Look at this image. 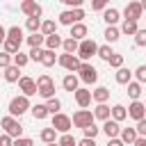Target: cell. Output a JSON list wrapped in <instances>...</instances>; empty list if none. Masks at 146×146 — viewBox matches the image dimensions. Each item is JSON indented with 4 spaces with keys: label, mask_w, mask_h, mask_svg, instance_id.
Instances as JSON below:
<instances>
[{
    "label": "cell",
    "mask_w": 146,
    "mask_h": 146,
    "mask_svg": "<svg viewBox=\"0 0 146 146\" xmlns=\"http://www.w3.org/2000/svg\"><path fill=\"white\" fill-rule=\"evenodd\" d=\"M0 128H2L5 135H9L11 139H21V137H23V125H21L14 116H9V114L0 119Z\"/></svg>",
    "instance_id": "obj_1"
},
{
    "label": "cell",
    "mask_w": 146,
    "mask_h": 146,
    "mask_svg": "<svg viewBox=\"0 0 146 146\" xmlns=\"http://www.w3.org/2000/svg\"><path fill=\"white\" fill-rule=\"evenodd\" d=\"M30 107H32V105H30V98H27V96H23V94H21V96H14V98L9 100V116L16 119V116L25 114Z\"/></svg>",
    "instance_id": "obj_2"
},
{
    "label": "cell",
    "mask_w": 146,
    "mask_h": 146,
    "mask_svg": "<svg viewBox=\"0 0 146 146\" xmlns=\"http://www.w3.org/2000/svg\"><path fill=\"white\" fill-rule=\"evenodd\" d=\"M96 52H98V43H96L94 39H84V41H80V46H78V59H80V62L91 59Z\"/></svg>",
    "instance_id": "obj_3"
},
{
    "label": "cell",
    "mask_w": 146,
    "mask_h": 146,
    "mask_svg": "<svg viewBox=\"0 0 146 146\" xmlns=\"http://www.w3.org/2000/svg\"><path fill=\"white\" fill-rule=\"evenodd\" d=\"M78 80H82L84 84H94L98 80V71L89 64V62H82L80 68H78Z\"/></svg>",
    "instance_id": "obj_4"
},
{
    "label": "cell",
    "mask_w": 146,
    "mask_h": 146,
    "mask_svg": "<svg viewBox=\"0 0 146 146\" xmlns=\"http://www.w3.org/2000/svg\"><path fill=\"white\" fill-rule=\"evenodd\" d=\"M82 18H84V11L82 9H66V11H62L59 14V23L62 25H75V23H82Z\"/></svg>",
    "instance_id": "obj_5"
},
{
    "label": "cell",
    "mask_w": 146,
    "mask_h": 146,
    "mask_svg": "<svg viewBox=\"0 0 146 146\" xmlns=\"http://www.w3.org/2000/svg\"><path fill=\"white\" fill-rule=\"evenodd\" d=\"M71 123L75 125V128H87V125H91L94 123V112L91 110H78L75 114H73V119H71Z\"/></svg>",
    "instance_id": "obj_6"
},
{
    "label": "cell",
    "mask_w": 146,
    "mask_h": 146,
    "mask_svg": "<svg viewBox=\"0 0 146 146\" xmlns=\"http://www.w3.org/2000/svg\"><path fill=\"white\" fill-rule=\"evenodd\" d=\"M57 64H59L62 68H66L68 73H78V68H80L82 62L78 59V55H66V52H64V55L57 57Z\"/></svg>",
    "instance_id": "obj_7"
},
{
    "label": "cell",
    "mask_w": 146,
    "mask_h": 146,
    "mask_svg": "<svg viewBox=\"0 0 146 146\" xmlns=\"http://www.w3.org/2000/svg\"><path fill=\"white\" fill-rule=\"evenodd\" d=\"M50 128H55V132H62V135H68V130L73 128V123H71V116H66V114H55L52 116V125Z\"/></svg>",
    "instance_id": "obj_8"
},
{
    "label": "cell",
    "mask_w": 146,
    "mask_h": 146,
    "mask_svg": "<svg viewBox=\"0 0 146 146\" xmlns=\"http://www.w3.org/2000/svg\"><path fill=\"white\" fill-rule=\"evenodd\" d=\"M21 11H23L27 18H39V16H41V5L34 2V0H23V2H21Z\"/></svg>",
    "instance_id": "obj_9"
},
{
    "label": "cell",
    "mask_w": 146,
    "mask_h": 146,
    "mask_svg": "<svg viewBox=\"0 0 146 146\" xmlns=\"http://www.w3.org/2000/svg\"><path fill=\"white\" fill-rule=\"evenodd\" d=\"M125 110H128V116H130V119H135V121L146 119V107H144V103H141V100H132Z\"/></svg>",
    "instance_id": "obj_10"
},
{
    "label": "cell",
    "mask_w": 146,
    "mask_h": 146,
    "mask_svg": "<svg viewBox=\"0 0 146 146\" xmlns=\"http://www.w3.org/2000/svg\"><path fill=\"white\" fill-rule=\"evenodd\" d=\"M141 14H144V9H141V5H139V2H128V5H125V9H123L125 21H139V18H141Z\"/></svg>",
    "instance_id": "obj_11"
},
{
    "label": "cell",
    "mask_w": 146,
    "mask_h": 146,
    "mask_svg": "<svg viewBox=\"0 0 146 146\" xmlns=\"http://www.w3.org/2000/svg\"><path fill=\"white\" fill-rule=\"evenodd\" d=\"M18 87H21V91H23V96H34L36 94V82L30 78V75H23L21 80H18Z\"/></svg>",
    "instance_id": "obj_12"
},
{
    "label": "cell",
    "mask_w": 146,
    "mask_h": 146,
    "mask_svg": "<svg viewBox=\"0 0 146 146\" xmlns=\"http://www.w3.org/2000/svg\"><path fill=\"white\" fill-rule=\"evenodd\" d=\"M103 132L107 135V139H119V135H121V125H119L116 121L107 119V121L103 123Z\"/></svg>",
    "instance_id": "obj_13"
},
{
    "label": "cell",
    "mask_w": 146,
    "mask_h": 146,
    "mask_svg": "<svg viewBox=\"0 0 146 146\" xmlns=\"http://www.w3.org/2000/svg\"><path fill=\"white\" fill-rule=\"evenodd\" d=\"M75 103H78L82 110H87V107L91 105V91H89V89H84V87H82V89H78V91H75Z\"/></svg>",
    "instance_id": "obj_14"
},
{
    "label": "cell",
    "mask_w": 146,
    "mask_h": 146,
    "mask_svg": "<svg viewBox=\"0 0 146 146\" xmlns=\"http://www.w3.org/2000/svg\"><path fill=\"white\" fill-rule=\"evenodd\" d=\"M71 39H75L78 43L84 41V39H87V25H84V23H75V25H71Z\"/></svg>",
    "instance_id": "obj_15"
},
{
    "label": "cell",
    "mask_w": 146,
    "mask_h": 146,
    "mask_svg": "<svg viewBox=\"0 0 146 146\" xmlns=\"http://www.w3.org/2000/svg\"><path fill=\"white\" fill-rule=\"evenodd\" d=\"M119 9H114V7H107L105 11H103V21L107 23V27H112V25H116L119 23Z\"/></svg>",
    "instance_id": "obj_16"
},
{
    "label": "cell",
    "mask_w": 146,
    "mask_h": 146,
    "mask_svg": "<svg viewBox=\"0 0 146 146\" xmlns=\"http://www.w3.org/2000/svg\"><path fill=\"white\" fill-rule=\"evenodd\" d=\"M2 78H5L7 82H18V80H21L23 75H21V68L11 64V66H7V68L2 71Z\"/></svg>",
    "instance_id": "obj_17"
},
{
    "label": "cell",
    "mask_w": 146,
    "mask_h": 146,
    "mask_svg": "<svg viewBox=\"0 0 146 146\" xmlns=\"http://www.w3.org/2000/svg\"><path fill=\"white\" fill-rule=\"evenodd\" d=\"M78 84H80V80H78V75H73V73H68V75H66V78L62 80V87H64L66 91H73V94H75V91L80 89Z\"/></svg>",
    "instance_id": "obj_18"
},
{
    "label": "cell",
    "mask_w": 146,
    "mask_h": 146,
    "mask_svg": "<svg viewBox=\"0 0 146 146\" xmlns=\"http://www.w3.org/2000/svg\"><path fill=\"white\" fill-rule=\"evenodd\" d=\"M91 98H94L98 105H103V103H107V98H110V89H107V87H96V89L91 91Z\"/></svg>",
    "instance_id": "obj_19"
},
{
    "label": "cell",
    "mask_w": 146,
    "mask_h": 146,
    "mask_svg": "<svg viewBox=\"0 0 146 146\" xmlns=\"http://www.w3.org/2000/svg\"><path fill=\"white\" fill-rule=\"evenodd\" d=\"M114 78H116V82H119V84H130V82H132V71H130V68H125V66H121V68L116 71V75H114Z\"/></svg>",
    "instance_id": "obj_20"
},
{
    "label": "cell",
    "mask_w": 146,
    "mask_h": 146,
    "mask_svg": "<svg viewBox=\"0 0 146 146\" xmlns=\"http://www.w3.org/2000/svg\"><path fill=\"white\" fill-rule=\"evenodd\" d=\"M62 41H64V39H62L59 34H50V36H46V43H43V46H46V50H52V52H55L57 48H62Z\"/></svg>",
    "instance_id": "obj_21"
},
{
    "label": "cell",
    "mask_w": 146,
    "mask_h": 146,
    "mask_svg": "<svg viewBox=\"0 0 146 146\" xmlns=\"http://www.w3.org/2000/svg\"><path fill=\"white\" fill-rule=\"evenodd\" d=\"M110 116H112V121H116V123H121L125 116H128V110L123 107V105H114L112 110H110Z\"/></svg>",
    "instance_id": "obj_22"
},
{
    "label": "cell",
    "mask_w": 146,
    "mask_h": 146,
    "mask_svg": "<svg viewBox=\"0 0 146 146\" xmlns=\"http://www.w3.org/2000/svg\"><path fill=\"white\" fill-rule=\"evenodd\" d=\"M119 139H121L123 144H135V139H137V130H135V128H121Z\"/></svg>",
    "instance_id": "obj_23"
},
{
    "label": "cell",
    "mask_w": 146,
    "mask_h": 146,
    "mask_svg": "<svg viewBox=\"0 0 146 146\" xmlns=\"http://www.w3.org/2000/svg\"><path fill=\"white\" fill-rule=\"evenodd\" d=\"M43 36H50V34H57V23L55 21H41V30H39Z\"/></svg>",
    "instance_id": "obj_24"
},
{
    "label": "cell",
    "mask_w": 146,
    "mask_h": 146,
    "mask_svg": "<svg viewBox=\"0 0 146 146\" xmlns=\"http://www.w3.org/2000/svg\"><path fill=\"white\" fill-rule=\"evenodd\" d=\"M34 82H36V91H41V89H48V87H55V80H52L50 75H46V73H43V75H39Z\"/></svg>",
    "instance_id": "obj_25"
},
{
    "label": "cell",
    "mask_w": 146,
    "mask_h": 146,
    "mask_svg": "<svg viewBox=\"0 0 146 146\" xmlns=\"http://www.w3.org/2000/svg\"><path fill=\"white\" fill-rule=\"evenodd\" d=\"M55 62H57V55H55L52 50H46V48H43V55H41V64H43L46 68H50V66H55Z\"/></svg>",
    "instance_id": "obj_26"
},
{
    "label": "cell",
    "mask_w": 146,
    "mask_h": 146,
    "mask_svg": "<svg viewBox=\"0 0 146 146\" xmlns=\"http://www.w3.org/2000/svg\"><path fill=\"white\" fill-rule=\"evenodd\" d=\"M137 30H139L137 21H125V18H123V25H121L119 32H123V34H137Z\"/></svg>",
    "instance_id": "obj_27"
},
{
    "label": "cell",
    "mask_w": 146,
    "mask_h": 146,
    "mask_svg": "<svg viewBox=\"0 0 146 146\" xmlns=\"http://www.w3.org/2000/svg\"><path fill=\"white\" fill-rule=\"evenodd\" d=\"M7 39H11V41H16V43H23V30H21L18 25L9 27V30H7Z\"/></svg>",
    "instance_id": "obj_28"
},
{
    "label": "cell",
    "mask_w": 146,
    "mask_h": 146,
    "mask_svg": "<svg viewBox=\"0 0 146 146\" xmlns=\"http://www.w3.org/2000/svg\"><path fill=\"white\" fill-rule=\"evenodd\" d=\"M27 43H30V48H41V46L46 43V36H43L41 32H36V34H30V36H27Z\"/></svg>",
    "instance_id": "obj_29"
},
{
    "label": "cell",
    "mask_w": 146,
    "mask_h": 146,
    "mask_svg": "<svg viewBox=\"0 0 146 146\" xmlns=\"http://www.w3.org/2000/svg\"><path fill=\"white\" fill-rule=\"evenodd\" d=\"M2 48H5V52L7 55H16V52H21V43H16V41H11V39H5V43H2Z\"/></svg>",
    "instance_id": "obj_30"
},
{
    "label": "cell",
    "mask_w": 146,
    "mask_h": 146,
    "mask_svg": "<svg viewBox=\"0 0 146 146\" xmlns=\"http://www.w3.org/2000/svg\"><path fill=\"white\" fill-rule=\"evenodd\" d=\"M78 46H80V43H78L75 39H71V36L62 41V48H64V52H66V55H73V52H78Z\"/></svg>",
    "instance_id": "obj_31"
},
{
    "label": "cell",
    "mask_w": 146,
    "mask_h": 146,
    "mask_svg": "<svg viewBox=\"0 0 146 146\" xmlns=\"http://www.w3.org/2000/svg\"><path fill=\"white\" fill-rule=\"evenodd\" d=\"M43 105H46V110H48V114H52V116H55V114H59V107H62V103H59V98H48V100H46Z\"/></svg>",
    "instance_id": "obj_32"
},
{
    "label": "cell",
    "mask_w": 146,
    "mask_h": 146,
    "mask_svg": "<svg viewBox=\"0 0 146 146\" xmlns=\"http://www.w3.org/2000/svg\"><path fill=\"white\" fill-rule=\"evenodd\" d=\"M30 112H32V116H34L36 121H43V119L48 116V110H46V105H32V107H30Z\"/></svg>",
    "instance_id": "obj_33"
},
{
    "label": "cell",
    "mask_w": 146,
    "mask_h": 146,
    "mask_svg": "<svg viewBox=\"0 0 146 146\" xmlns=\"http://www.w3.org/2000/svg\"><path fill=\"white\" fill-rule=\"evenodd\" d=\"M94 119H100V121H107L110 119V107L103 103V105H96V110H94Z\"/></svg>",
    "instance_id": "obj_34"
},
{
    "label": "cell",
    "mask_w": 146,
    "mask_h": 146,
    "mask_svg": "<svg viewBox=\"0 0 146 146\" xmlns=\"http://www.w3.org/2000/svg\"><path fill=\"white\" fill-rule=\"evenodd\" d=\"M141 94H144V91H141V84H139V82H130V84H128V96H130L132 100H139Z\"/></svg>",
    "instance_id": "obj_35"
},
{
    "label": "cell",
    "mask_w": 146,
    "mask_h": 146,
    "mask_svg": "<svg viewBox=\"0 0 146 146\" xmlns=\"http://www.w3.org/2000/svg\"><path fill=\"white\" fill-rule=\"evenodd\" d=\"M55 137H57L55 128H43L41 130V141L43 144H55Z\"/></svg>",
    "instance_id": "obj_36"
},
{
    "label": "cell",
    "mask_w": 146,
    "mask_h": 146,
    "mask_svg": "<svg viewBox=\"0 0 146 146\" xmlns=\"http://www.w3.org/2000/svg\"><path fill=\"white\" fill-rule=\"evenodd\" d=\"M119 36H121V32H119V27H116V25H112V27H107V30H105V39H107V43L119 41Z\"/></svg>",
    "instance_id": "obj_37"
},
{
    "label": "cell",
    "mask_w": 146,
    "mask_h": 146,
    "mask_svg": "<svg viewBox=\"0 0 146 146\" xmlns=\"http://www.w3.org/2000/svg\"><path fill=\"white\" fill-rule=\"evenodd\" d=\"M27 62H30V57H27L25 52H16V55L11 57V64H14V66H18V68H23Z\"/></svg>",
    "instance_id": "obj_38"
},
{
    "label": "cell",
    "mask_w": 146,
    "mask_h": 146,
    "mask_svg": "<svg viewBox=\"0 0 146 146\" xmlns=\"http://www.w3.org/2000/svg\"><path fill=\"white\" fill-rule=\"evenodd\" d=\"M25 27H27L32 34H36V32L41 30V18H27V21H25Z\"/></svg>",
    "instance_id": "obj_39"
},
{
    "label": "cell",
    "mask_w": 146,
    "mask_h": 146,
    "mask_svg": "<svg viewBox=\"0 0 146 146\" xmlns=\"http://www.w3.org/2000/svg\"><path fill=\"white\" fill-rule=\"evenodd\" d=\"M96 55H98L100 59H105V62H110V57H112L114 52H112V48H110V46H98V52H96Z\"/></svg>",
    "instance_id": "obj_40"
},
{
    "label": "cell",
    "mask_w": 146,
    "mask_h": 146,
    "mask_svg": "<svg viewBox=\"0 0 146 146\" xmlns=\"http://www.w3.org/2000/svg\"><path fill=\"white\" fill-rule=\"evenodd\" d=\"M107 64H110L112 68H116V71H119V68L123 66V55H119V52H114V55L110 57V62H107Z\"/></svg>",
    "instance_id": "obj_41"
},
{
    "label": "cell",
    "mask_w": 146,
    "mask_h": 146,
    "mask_svg": "<svg viewBox=\"0 0 146 146\" xmlns=\"http://www.w3.org/2000/svg\"><path fill=\"white\" fill-rule=\"evenodd\" d=\"M132 75L137 78V82H139V84H141V82H146V64L137 66V71H132Z\"/></svg>",
    "instance_id": "obj_42"
},
{
    "label": "cell",
    "mask_w": 146,
    "mask_h": 146,
    "mask_svg": "<svg viewBox=\"0 0 146 146\" xmlns=\"http://www.w3.org/2000/svg\"><path fill=\"white\" fill-rule=\"evenodd\" d=\"M98 130H100V128H96V123H91V125H87V128H84L82 132H84V137H87V139H96Z\"/></svg>",
    "instance_id": "obj_43"
},
{
    "label": "cell",
    "mask_w": 146,
    "mask_h": 146,
    "mask_svg": "<svg viewBox=\"0 0 146 146\" xmlns=\"http://www.w3.org/2000/svg\"><path fill=\"white\" fill-rule=\"evenodd\" d=\"M57 144H59V146H78V141H75V137H71V135H62Z\"/></svg>",
    "instance_id": "obj_44"
},
{
    "label": "cell",
    "mask_w": 146,
    "mask_h": 146,
    "mask_svg": "<svg viewBox=\"0 0 146 146\" xmlns=\"http://www.w3.org/2000/svg\"><path fill=\"white\" fill-rule=\"evenodd\" d=\"M41 55H43V48H30V52H27V57L32 62H41Z\"/></svg>",
    "instance_id": "obj_45"
},
{
    "label": "cell",
    "mask_w": 146,
    "mask_h": 146,
    "mask_svg": "<svg viewBox=\"0 0 146 146\" xmlns=\"http://www.w3.org/2000/svg\"><path fill=\"white\" fill-rule=\"evenodd\" d=\"M135 43H137L139 48L146 46V30H137V34H135Z\"/></svg>",
    "instance_id": "obj_46"
},
{
    "label": "cell",
    "mask_w": 146,
    "mask_h": 146,
    "mask_svg": "<svg viewBox=\"0 0 146 146\" xmlns=\"http://www.w3.org/2000/svg\"><path fill=\"white\" fill-rule=\"evenodd\" d=\"M7 66H11V55H7L5 50L0 52V71H5Z\"/></svg>",
    "instance_id": "obj_47"
},
{
    "label": "cell",
    "mask_w": 146,
    "mask_h": 146,
    "mask_svg": "<svg viewBox=\"0 0 146 146\" xmlns=\"http://www.w3.org/2000/svg\"><path fill=\"white\" fill-rule=\"evenodd\" d=\"M135 130H137V137H146V119H141V121H137V125H135Z\"/></svg>",
    "instance_id": "obj_48"
},
{
    "label": "cell",
    "mask_w": 146,
    "mask_h": 146,
    "mask_svg": "<svg viewBox=\"0 0 146 146\" xmlns=\"http://www.w3.org/2000/svg\"><path fill=\"white\" fill-rule=\"evenodd\" d=\"M11 146H34V141H32L30 137H21V139H14Z\"/></svg>",
    "instance_id": "obj_49"
},
{
    "label": "cell",
    "mask_w": 146,
    "mask_h": 146,
    "mask_svg": "<svg viewBox=\"0 0 146 146\" xmlns=\"http://www.w3.org/2000/svg\"><path fill=\"white\" fill-rule=\"evenodd\" d=\"M36 94H39V96H43L46 100H48V98H55V87H48V89H41V91H36Z\"/></svg>",
    "instance_id": "obj_50"
},
{
    "label": "cell",
    "mask_w": 146,
    "mask_h": 146,
    "mask_svg": "<svg viewBox=\"0 0 146 146\" xmlns=\"http://www.w3.org/2000/svg\"><path fill=\"white\" fill-rule=\"evenodd\" d=\"M66 7H73V9H80L82 7V0H62Z\"/></svg>",
    "instance_id": "obj_51"
},
{
    "label": "cell",
    "mask_w": 146,
    "mask_h": 146,
    "mask_svg": "<svg viewBox=\"0 0 146 146\" xmlns=\"http://www.w3.org/2000/svg\"><path fill=\"white\" fill-rule=\"evenodd\" d=\"M11 144H14V139L9 135H0V146H11Z\"/></svg>",
    "instance_id": "obj_52"
},
{
    "label": "cell",
    "mask_w": 146,
    "mask_h": 146,
    "mask_svg": "<svg viewBox=\"0 0 146 146\" xmlns=\"http://www.w3.org/2000/svg\"><path fill=\"white\" fill-rule=\"evenodd\" d=\"M91 9H98V11H100V9H107V2H105V0H96V2L91 5Z\"/></svg>",
    "instance_id": "obj_53"
},
{
    "label": "cell",
    "mask_w": 146,
    "mask_h": 146,
    "mask_svg": "<svg viewBox=\"0 0 146 146\" xmlns=\"http://www.w3.org/2000/svg\"><path fill=\"white\" fill-rule=\"evenodd\" d=\"M78 146H96V139H87V137H84V139L78 141Z\"/></svg>",
    "instance_id": "obj_54"
},
{
    "label": "cell",
    "mask_w": 146,
    "mask_h": 146,
    "mask_svg": "<svg viewBox=\"0 0 146 146\" xmlns=\"http://www.w3.org/2000/svg\"><path fill=\"white\" fill-rule=\"evenodd\" d=\"M132 146H146V137H137Z\"/></svg>",
    "instance_id": "obj_55"
},
{
    "label": "cell",
    "mask_w": 146,
    "mask_h": 146,
    "mask_svg": "<svg viewBox=\"0 0 146 146\" xmlns=\"http://www.w3.org/2000/svg\"><path fill=\"white\" fill-rule=\"evenodd\" d=\"M107 146H125V144H123L121 139H110V141H107Z\"/></svg>",
    "instance_id": "obj_56"
},
{
    "label": "cell",
    "mask_w": 146,
    "mask_h": 146,
    "mask_svg": "<svg viewBox=\"0 0 146 146\" xmlns=\"http://www.w3.org/2000/svg\"><path fill=\"white\" fill-rule=\"evenodd\" d=\"M5 39H7V30H5L2 25H0V46L5 43Z\"/></svg>",
    "instance_id": "obj_57"
},
{
    "label": "cell",
    "mask_w": 146,
    "mask_h": 146,
    "mask_svg": "<svg viewBox=\"0 0 146 146\" xmlns=\"http://www.w3.org/2000/svg\"><path fill=\"white\" fill-rule=\"evenodd\" d=\"M139 5H141V9H144V11H146V0H144V2H139Z\"/></svg>",
    "instance_id": "obj_58"
},
{
    "label": "cell",
    "mask_w": 146,
    "mask_h": 146,
    "mask_svg": "<svg viewBox=\"0 0 146 146\" xmlns=\"http://www.w3.org/2000/svg\"><path fill=\"white\" fill-rule=\"evenodd\" d=\"M46 146H59V144H57V141H55V144H46Z\"/></svg>",
    "instance_id": "obj_59"
},
{
    "label": "cell",
    "mask_w": 146,
    "mask_h": 146,
    "mask_svg": "<svg viewBox=\"0 0 146 146\" xmlns=\"http://www.w3.org/2000/svg\"><path fill=\"white\" fill-rule=\"evenodd\" d=\"M144 107H146V103H144Z\"/></svg>",
    "instance_id": "obj_60"
},
{
    "label": "cell",
    "mask_w": 146,
    "mask_h": 146,
    "mask_svg": "<svg viewBox=\"0 0 146 146\" xmlns=\"http://www.w3.org/2000/svg\"><path fill=\"white\" fill-rule=\"evenodd\" d=\"M0 78H2V73H0Z\"/></svg>",
    "instance_id": "obj_61"
}]
</instances>
